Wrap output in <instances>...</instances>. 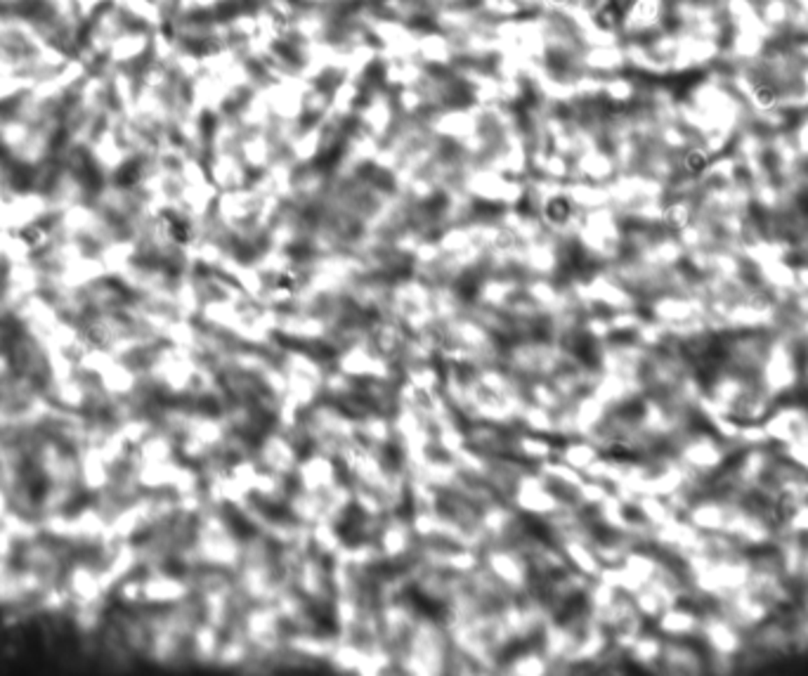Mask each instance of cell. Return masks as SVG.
Returning <instances> with one entry per match:
<instances>
[{"mask_svg": "<svg viewBox=\"0 0 808 676\" xmlns=\"http://www.w3.org/2000/svg\"><path fill=\"white\" fill-rule=\"evenodd\" d=\"M546 215H549L551 222H565L570 215V206L565 199H551L549 206H546Z\"/></svg>", "mask_w": 808, "mask_h": 676, "instance_id": "2", "label": "cell"}, {"mask_svg": "<svg viewBox=\"0 0 808 676\" xmlns=\"http://www.w3.org/2000/svg\"><path fill=\"white\" fill-rule=\"evenodd\" d=\"M683 164H686V171L690 173V175H702L705 171H709L712 157H709V152H705V150H690L686 154V161H683Z\"/></svg>", "mask_w": 808, "mask_h": 676, "instance_id": "1", "label": "cell"}]
</instances>
